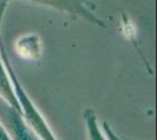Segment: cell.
Instances as JSON below:
<instances>
[{"label":"cell","mask_w":157,"mask_h":140,"mask_svg":"<svg viewBox=\"0 0 157 140\" xmlns=\"http://www.w3.org/2000/svg\"><path fill=\"white\" fill-rule=\"evenodd\" d=\"M0 123L6 130L11 140H40L28 126L22 114L17 112L0 97Z\"/></svg>","instance_id":"6da1fadb"},{"label":"cell","mask_w":157,"mask_h":140,"mask_svg":"<svg viewBox=\"0 0 157 140\" xmlns=\"http://www.w3.org/2000/svg\"><path fill=\"white\" fill-rule=\"evenodd\" d=\"M28 1H33L36 4L56 8L59 11L66 12L69 15H75L78 18H82L96 26L105 27V23L98 18H96L94 13L89 9L90 2L88 0H28Z\"/></svg>","instance_id":"7a4b0ae2"},{"label":"cell","mask_w":157,"mask_h":140,"mask_svg":"<svg viewBox=\"0 0 157 140\" xmlns=\"http://www.w3.org/2000/svg\"><path fill=\"white\" fill-rule=\"evenodd\" d=\"M0 97L6 102L8 105L13 107L17 112L22 114L21 105H20L18 97L15 95L13 88V83L11 81V77L7 76V70L4 67V62L0 55Z\"/></svg>","instance_id":"3957f363"}]
</instances>
